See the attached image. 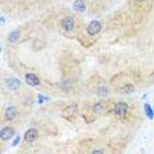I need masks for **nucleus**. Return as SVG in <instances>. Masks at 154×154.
Returning <instances> with one entry per match:
<instances>
[{
	"instance_id": "f257e3e1",
	"label": "nucleus",
	"mask_w": 154,
	"mask_h": 154,
	"mask_svg": "<svg viewBox=\"0 0 154 154\" xmlns=\"http://www.w3.org/2000/svg\"><path fill=\"white\" fill-rule=\"evenodd\" d=\"M100 31H102V24L99 21H96V20L91 21L87 25V33H88L90 36H96Z\"/></svg>"
},
{
	"instance_id": "20e7f679",
	"label": "nucleus",
	"mask_w": 154,
	"mask_h": 154,
	"mask_svg": "<svg viewBox=\"0 0 154 154\" xmlns=\"http://www.w3.org/2000/svg\"><path fill=\"white\" fill-rule=\"evenodd\" d=\"M113 112L117 115V116H125L126 112H128V104L124 102H119L116 105H115Z\"/></svg>"
},
{
	"instance_id": "1a4fd4ad",
	"label": "nucleus",
	"mask_w": 154,
	"mask_h": 154,
	"mask_svg": "<svg viewBox=\"0 0 154 154\" xmlns=\"http://www.w3.org/2000/svg\"><path fill=\"white\" fill-rule=\"evenodd\" d=\"M5 119L7 120H13L16 116H17V109H16L15 107H8L5 109Z\"/></svg>"
},
{
	"instance_id": "2eb2a0df",
	"label": "nucleus",
	"mask_w": 154,
	"mask_h": 154,
	"mask_svg": "<svg viewBox=\"0 0 154 154\" xmlns=\"http://www.w3.org/2000/svg\"><path fill=\"white\" fill-rule=\"evenodd\" d=\"M145 112H146V115H148V117L149 119H153V109L150 108V105L149 104H145Z\"/></svg>"
},
{
	"instance_id": "7ed1b4c3",
	"label": "nucleus",
	"mask_w": 154,
	"mask_h": 154,
	"mask_svg": "<svg viewBox=\"0 0 154 154\" xmlns=\"http://www.w3.org/2000/svg\"><path fill=\"white\" fill-rule=\"evenodd\" d=\"M15 134V130H13L12 126H5L0 130V140L1 141H8V140Z\"/></svg>"
},
{
	"instance_id": "423d86ee",
	"label": "nucleus",
	"mask_w": 154,
	"mask_h": 154,
	"mask_svg": "<svg viewBox=\"0 0 154 154\" xmlns=\"http://www.w3.org/2000/svg\"><path fill=\"white\" fill-rule=\"evenodd\" d=\"M5 83H7V87L9 90H13V91L20 88V86H21V82H20L17 78H8Z\"/></svg>"
},
{
	"instance_id": "dca6fc26",
	"label": "nucleus",
	"mask_w": 154,
	"mask_h": 154,
	"mask_svg": "<svg viewBox=\"0 0 154 154\" xmlns=\"http://www.w3.org/2000/svg\"><path fill=\"white\" fill-rule=\"evenodd\" d=\"M137 1H144V0H137Z\"/></svg>"
},
{
	"instance_id": "39448f33",
	"label": "nucleus",
	"mask_w": 154,
	"mask_h": 154,
	"mask_svg": "<svg viewBox=\"0 0 154 154\" xmlns=\"http://www.w3.org/2000/svg\"><path fill=\"white\" fill-rule=\"evenodd\" d=\"M37 138H38V130L33 129V128H32V129H28L24 134V140L26 142H29V144H31V142H34Z\"/></svg>"
},
{
	"instance_id": "9d476101",
	"label": "nucleus",
	"mask_w": 154,
	"mask_h": 154,
	"mask_svg": "<svg viewBox=\"0 0 154 154\" xmlns=\"http://www.w3.org/2000/svg\"><path fill=\"white\" fill-rule=\"evenodd\" d=\"M78 111V105L77 104H70L63 109V115L65 116H71V115H75Z\"/></svg>"
},
{
	"instance_id": "ddd939ff",
	"label": "nucleus",
	"mask_w": 154,
	"mask_h": 154,
	"mask_svg": "<svg viewBox=\"0 0 154 154\" xmlns=\"http://www.w3.org/2000/svg\"><path fill=\"white\" fill-rule=\"evenodd\" d=\"M121 92L123 94H132L134 92V86L133 84H124L121 87Z\"/></svg>"
},
{
	"instance_id": "0eeeda50",
	"label": "nucleus",
	"mask_w": 154,
	"mask_h": 154,
	"mask_svg": "<svg viewBox=\"0 0 154 154\" xmlns=\"http://www.w3.org/2000/svg\"><path fill=\"white\" fill-rule=\"evenodd\" d=\"M25 82L29 84V86H33V87H36V86H40V79H38V77H36L34 74H26L25 75Z\"/></svg>"
},
{
	"instance_id": "4468645a",
	"label": "nucleus",
	"mask_w": 154,
	"mask_h": 154,
	"mask_svg": "<svg viewBox=\"0 0 154 154\" xmlns=\"http://www.w3.org/2000/svg\"><path fill=\"white\" fill-rule=\"evenodd\" d=\"M96 94H98L99 96H108L109 95V90H108V87H99L98 90H96Z\"/></svg>"
},
{
	"instance_id": "f8f14e48",
	"label": "nucleus",
	"mask_w": 154,
	"mask_h": 154,
	"mask_svg": "<svg viewBox=\"0 0 154 154\" xmlns=\"http://www.w3.org/2000/svg\"><path fill=\"white\" fill-rule=\"evenodd\" d=\"M20 38V31L19 29H16V31H12L9 33V36H8V40L11 41V42H16V41Z\"/></svg>"
},
{
	"instance_id": "f03ea898",
	"label": "nucleus",
	"mask_w": 154,
	"mask_h": 154,
	"mask_svg": "<svg viewBox=\"0 0 154 154\" xmlns=\"http://www.w3.org/2000/svg\"><path fill=\"white\" fill-rule=\"evenodd\" d=\"M74 26H75L74 17H71V16H66L65 19L62 20V28H63V31L70 32V31L74 29Z\"/></svg>"
},
{
	"instance_id": "9b49d317",
	"label": "nucleus",
	"mask_w": 154,
	"mask_h": 154,
	"mask_svg": "<svg viewBox=\"0 0 154 154\" xmlns=\"http://www.w3.org/2000/svg\"><path fill=\"white\" fill-rule=\"evenodd\" d=\"M105 111V103H103V102H99V103H96L95 105H94V112L95 113H103V112Z\"/></svg>"
},
{
	"instance_id": "6e6552de",
	"label": "nucleus",
	"mask_w": 154,
	"mask_h": 154,
	"mask_svg": "<svg viewBox=\"0 0 154 154\" xmlns=\"http://www.w3.org/2000/svg\"><path fill=\"white\" fill-rule=\"evenodd\" d=\"M73 8H74L77 12L83 13L84 11H86V3H84L83 0H75L74 4H73Z\"/></svg>"
}]
</instances>
